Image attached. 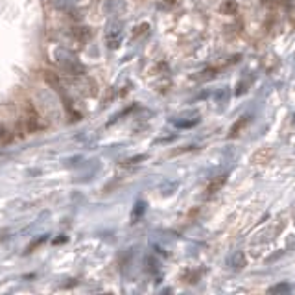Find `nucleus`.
Wrapping results in <instances>:
<instances>
[{"mask_svg": "<svg viewBox=\"0 0 295 295\" xmlns=\"http://www.w3.org/2000/svg\"><path fill=\"white\" fill-rule=\"evenodd\" d=\"M45 125L41 122V115L37 113V109L32 104H26L24 107V115L19 122V131L20 133H35L43 129Z\"/></svg>", "mask_w": 295, "mask_h": 295, "instance_id": "1", "label": "nucleus"}, {"mask_svg": "<svg viewBox=\"0 0 295 295\" xmlns=\"http://www.w3.org/2000/svg\"><path fill=\"white\" fill-rule=\"evenodd\" d=\"M225 181H227V176H225V174L214 177V179H212V181L207 184V190H205V192H207V196H214V194H218V192L223 188Z\"/></svg>", "mask_w": 295, "mask_h": 295, "instance_id": "2", "label": "nucleus"}, {"mask_svg": "<svg viewBox=\"0 0 295 295\" xmlns=\"http://www.w3.org/2000/svg\"><path fill=\"white\" fill-rule=\"evenodd\" d=\"M249 120H251L249 117H242L240 120H238V122H235V124H233V127L229 129V138L238 137V135H240V133L245 129V125L249 124Z\"/></svg>", "mask_w": 295, "mask_h": 295, "instance_id": "3", "label": "nucleus"}, {"mask_svg": "<svg viewBox=\"0 0 295 295\" xmlns=\"http://www.w3.org/2000/svg\"><path fill=\"white\" fill-rule=\"evenodd\" d=\"M273 157V151L269 150V148H262V150H258L253 155V163H256V164H266V163H269V159Z\"/></svg>", "mask_w": 295, "mask_h": 295, "instance_id": "4", "label": "nucleus"}, {"mask_svg": "<svg viewBox=\"0 0 295 295\" xmlns=\"http://www.w3.org/2000/svg\"><path fill=\"white\" fill-rule=\"evenodd\" d=\"M220 11L223 15H236L238 13V2L236 0H225L220 6Z\"/></svg>", "mask_w": 295, "mask_h": 295, "instance_id": "5", "label": "nucleus"}, {"mask_svg": "<svg viewBox=\"0 0 295 295\" xmlns=\"http://www.w3.org/2000/svg\"><path fill=\"white\" fill-rule=\"evenodd\" d=\"M72 37H76V39H79V41H89L92 37L91 28H81V26L72 28Z\"/></svg>", "mask_w": 295, "mask_h": 295, "instance_id": "6", "label": "nucleus"}, {"mask_svg": "<svg viewBox=\"0 0 295 295\" xmlns=\"http://www.w3.org/2000/svg\"><path fill=\"white\" fill-rule=\"evenodd\" d=\"M13 137H15V131H9L6 125H0V142H2V144L11 142Z\"/></svg>", "mask_w": 295, "mask_h": 295, "instance_id": "7", "label": "nucleus"}, {"mask_svg": "<svg viewBox=\"0 0 295 295\" xmlns=\"http://www.w3.org/2000/svg\"><path fill=\"white\" fill-rule=\"evenodd\" d=\"M231 266H233V269H242L243 266H245V256H243L242 253L233 255V258H231Z\"/></svg>", "mask_w": 295, "mask_h": 295, "instance_id": "8", "label": "nucleus"}, {"mask_svg": "<svg viewBox=\"0 0 295 295\" xmlns=\"http://www.w3.org/2000/svg\"><path fill=\"white\" fill-rule=\"evenodd\" d=\"M288 292H290V286L286 282H281V284H275V286L269 288V294H288Z\"/></svg>", "mask_w": 295, "mask_h": 295, "instance_id": "9", "label": "nucleus"}]
</instances>
